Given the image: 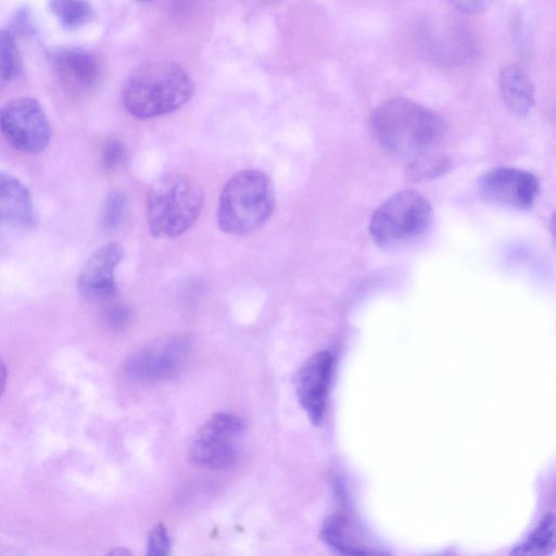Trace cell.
I'll list each match as a JSON object with an SVG mask.
<instances>
[{"mask_svg": "<svg viewBox=\"0 0 556 556\" xmlns=\"http://www.w3.org/2000/svg\"><path fill=\"white\" fill-rule=\"evenodd\" d=\"M128 552L127 551H122V549H116V551H113L111 554H127Z\"/></svg>", "mask_w": 556, "mask_h": 556, "instance_id": "26", "label": "cell"}, {"mask_svg": "<svg viewBox=\"0 0 556 556\" xmlns=\"http://www.w3.org/2000/svg\"><path fill=\"white\" fill-rule=\"evenodd\" d=\"M481 195L493 203L526 210L532 206L540 181L530 172L500 167L485 173L478 184Z\"/></svg>", "mask_w": 556, "mask_h": 556, "instance_id": "9", "label": "cell"}, {"mask_svg": "<svg viewBox=\"0 0 556 556\" xmlns=\"http://www.w3.org/2000/svg\"><path fill=\"white\" fill-rule=\"evenodd\" d=\"M53 66L62 85L74 93L89 91L100 80L97 59L80 49H60L53 55Z\"/></svg>", "mask_w": 556, "mask_h": 556, "instance_id": "12", "label": "cell"}, {"mask_svg": "<svg viewBox=\"0 0 556 556\" xmlns=\"http://www.w3.org/2000/svg\"><path fill=\"white\" fill-rule=\"evenodd\" d=\"M49 9L67 29H77L92 17V7L88 0H49Z\"/></svg>", "mask_w": 556, "mask_h": 556, "instance_id": "17", "label": "cell"}, {"mask_svg": "<svg viewBox=\"0 0 556 556\" xmlns=\"http://www.w3.org/2000/svg\"><path fill=\"white\" fill-rule=\"evenodd\" d=\"M23 72V62L14 37L0 29V79L9 81Z\"/></svg>", "mask_w": 556, "mask_h": 556, "instance_id": "19", "label": "cell"}, {"mask_svg": "<svg viewBox=\"0 0 556 556\" xmlns=\"http://www.w3.org/2000/svg\"><path fill=\"white\" fill-rule=\"evenodd\" d=\"M125 156V146L117 138H109L102 147L101 157L105 168L117 167Z\"/></svg>", "mask_w": 556, "mask_h": 556, "instance_id": "21", "label": "cell"}, {"mask_svg": "<svg viewBox=\"0 0 556 556\" xmlns=\"http://www.w3.org/2000/svg\"><path fill=\"white\" fill-rule=\"evenodd\" d=\"M193 81L188 72L174 62H150L135 70L123 87L127 112L148 119L172 113L192 97Z\"/></svg>", "mask_w": 556, "mask_h": 556, "instance_id": "2", "label": "cell"}, {"mask_svg": "<svg viewBox=\"0 0 556 556\" xmlns=\"http://www.w3.org/2000/svg\"><path fill=\"white\" fill-rule=\"evenodd\" d=\"M170 548V538L163 525L156 526L150 533L148 555H167Z\"/></svg>", "mask_w": 556, "mask_h": 556, "instance_id": "22", "label": "cell"}, {"mask_svg": "<svg viewBox=\"0 0 556 556\" xmlns=\"http://www.w3.org/2000/svg\"><path fill=\"white\" fill-rule=\"evenodd\" d=\"M35 222L31 194L16 177L0 172V225L28 228Z\"/></svg>", "mask_w": 556, "mask_h": 556, "instance_id": "13", "label": "cell"}, {"mask_svg": "<svg viewBox=\"0 0 556 556\" xmlns=\"http://www.w3.org/2000/svg\"><path fill=\"white\" fill-rule=\"evenodd\" d=\"M333 357L328 351L312 355L295 377L299 401L311 421L321 424L326 410L327 393L331 379Z\"/></svg>", "mask_w": 556, "mask_h": 556, "instance_id": "10", "label": "cell"}, {"mask_svg": "<svg viewBox=\"0 0 556 556\" xmlns=\"http://www.w3.org/2000/svg\"><path fill=\"white\" fill-rule=\"evenodd\" d=\"M276 204L270 177L255 168L235 174L224 186L216 212L219 229L231 236H243L263 226Z\"/></svg>", "mask_w": 556, "mask_h": 556, "instance_id": "3", "label": "cell"}, {"mask_svg": "<svg viewBox=\"0 0 556 556\" xmlns=\"http://www.w3.org/2000/svg\"><path fill=\"white\" fill-rule=\"evenodd\" d=\"M431 206L419 192L400 191L383 201L374 212L369 233L377 245L395 249L422 238L431 225Z\"/></svg>", "mask_w": 556, "mask_h": 556, "instance_id": "5", "label": "cell"}, {"mask_svg": "<svg viewBox=\"0 0 556 556\" xmlns=\"http://www.w3.org/2000/svg\"><path fill=\"white\" fill-rule=\"evenodd\" d=\"M357 530L349 519L334 515L324 522L320 533L321 539L340 554H380L368 544Z\"/></svg>", "mask_w": 556, "mask_h": 556, "instance_id": "15", "label": "cell"}, {"mask_svg": "<svg viewBox=\"0 0 556 556\" xmlns=\"http://www.w3.org/2000/svg\"><path fill=\"white\" fill-rule=\"evenodd\" d=\"M0 131L10 146L30 154L43 151L51 138L49 119L30 97L12 99L0 109Z\"/></svg>", "mask_w": 556, "mask_h": 556, "instance_id": "7", "label": "cell"}, {"mask_svg": "<svg viewBox=\"0 0 556 556\" xmlns=\"http://www.w3.org/2000/svg\"><path fill=\"white\" fill-rule=\"evenodd\" d=\"M450 166L448 157L434 149L408 161L406 174L410 180L425 181L443 175Z\"/></svg>", "mask_w": 556, "mask_h": 556, "instance_id": "18", "label": "cell"}, {"mask_svg": "<svg viewBox=\"0 0 556 556\" xmlns=\"http://www.w3.org/2000/svg\"><path fill=\"white\" fill-rule=\"evenodd\" d=\"M494 0H448L458 11L465 14H479L484 12Z\"/></svg>", "mask_w": 556, "mask_h": 556, "instance_id": "24", "label": "cell"}, {"mask_svg": "<svg viewBox=\"0 0 556 556\" xmlns=\"http://www.w3.org/2000/svg\"><path fill=\"white\" fill-rule=\"evenodd\" d=\"M204 202L202 187L191 177L170 173L157 178L148 189L146 218L155 238H176L198 220Z\"/></svg>", "mask_w": 556, "mask_h": 556, "instance_id": "4", "label": "cell"}, {"mask_svg": "<svg viewBox=\"0 0 556 556\" xmlns=\"http://www.w3.org/2000/svg\"><path fill=\"white\" fill-rule=\"evenodd\" d=\"M244 424L230 413H217L199 429L188 448L189 462L204 469L232 467L240 458Z\"/></svg>", "mask_w": 556, "mask_h": 556, "instance_id": "6", "label": "cell"}, {"mask_svg": "<svg viewBox=\"0 0 556 556\" xmlns=\"http://www.w3.org/2000/svg\"><path fill=\"white\" fill-rule=\"evenodd\" d=\"M126 200L119 192L111 193L104 203L102 224L106 229H115L122 223L125 214Z\"/></svg>", "mask_w": 556, "mask_h": 556, "instance_id": "20", "label": "cell"}, {"mask_svg": "<svg viewBox=\"0 0 556 556\" xmlns=\"http://www.w3.org/2000/svg\"><path fill=\"white\" fill-rule=\"evenodd\" d=\"M555 548V518L545 514L522 542L511 549L514 555L546 556Z\"/></svg>", "mask_w": 556, "mask_h": 556, "instance_id": "16", "label": "cell"}, {"mask_svg": "<svg viewBox=\"0 0 556 556\" xmlns=\"http://www.w3.org/2000/svg\"><path fill=\"white\" fill-rule=\"evenodd\" d=\"M135 1H138V2H150V1H154V0H135Z\"/></svg>", "mask_w": 556, "mask_h": 556, "instance_id": "27", "label": "cell"}, {"mask_svg": "<svg viewBox=\"0 0 556 556\" xmlns=\"http://www.w3.org/2000/svg\"><path fill=\"white\" fill-rule=\"evenodd\" d=\"M7 379V370L4 364L0 361V394L2 393Z\"/></svg>", "mask_w": 556, "mask_h": 556, "instance_id": "25", "label": "cell"}, {"mask_svg": "<svg viewBox=\"0 0 556 556\" xmlns=\"http://www.w3.org/2000/svg\"><path fill=\"white\" fill-rule=\"evenodd\" d=\"M122 257L123 248L118 242L106 243L89 256L78 277L79 291L87 300L103 302L114 296V270Z\"/></svg>", "mask_w": 556, "mask_h": 556, "instance_id": "11", "label": "cell"}, {"mask_svg": "<svg viewBox=\"0 0 556 556\" xmlns=\"http://www.w3.org/2000/svg\"><path fill=\"white\" fill-rule=\"evenodd\" d=\"M370 128L389 154L410 161L437 149L445 124L432 110L406 98H392L371 113Z\"/></svg>", "mask_w": 556, "mask_h": 556, "instance_id": "1", "label": "cell"}, {"mask_svg": "<svg viewBox=\"0 0 556 556\" xmlns=\"http://www.w3.org/2000/svg\"><path fill=\"white\" fill-rule=\"evenodd\" d=\"M130 309L122 304H114L110 306L105 313L106 323L114 329L124 328L130 320Z\"/></svg>", "mask_w": 556, "mask_h": 556, "instance_id": "23", "label": "cell"}, {"mask_svg": "<svg viewBox=\"0 0 556 556\" xmlns=\"http://www.w3.org/2000/svg\"><path fill=\"white\" fill-rule=\"evenodd\" d=\"M187 338L173 337L134 353L124 365L126 375L136 380H159L175 376L190 355Z\"/></svg>", "mask_w": 556, "mask_h": 556, "instance_id": "8", "label": "cell"}, {"mask_svg": "<svg viewBox=\"0 0 556 556\" xmlns=\"http://www.w3.org/2000/svg\"><path fill=\"white\" fill-rule=\"evenodd\" d=\"M502 99L510 112L527 115L534 105V88L527 72L517 64L504 66L498 75Z\"/></svg>", "mask_w": 556, "mask_h": 556, "instance_id": "14", "label": "cell"}]
</instances>
